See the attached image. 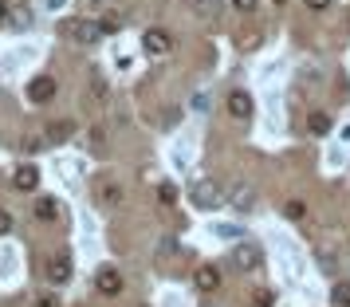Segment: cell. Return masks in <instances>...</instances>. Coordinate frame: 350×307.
Listing matches in <instances>:
<instances>
[{
	"mask_svg": "<svg viewBox=\"0 0 350 307\" xmlns=\"http://www.w3.org/2000/svg\"><path fill=\"white\" fill-rule=\"evenodd\" d=\"M217 232H221V237H232V241H237V237H240V225H221Z\"/></svg>",
	"mask_w": 350,
	"mask_h": 307,
	"instance_id": "cell-23",
	"label": "cell"
},
{
	"mask_svg": "<svg viewBox=\"0 0 350 307\" xmlns=\"http://www.w3.org/2000/svg\"><path fill=\"white\" fill-rule=\"evenodd\" d=\"M8 20V0H0V24Z\"/></svg>",
	"mask_w": 350,
	"mask_h": 307,
	"instance_id": "cell-27",
	"label": "cell"
},
{
	"mask_svg": "<svg viewBox=\"0 0 350 307\" xmlns=\"http://www.w3.org/2000/svg\"><path fill=\"white\" fill-rule=\"evenodd\" d=\"M232 260H237L240 272H252V268H260V248H256V244H237Z\"/></svg>",
	"mask_w": 350,
	"mask_h": 307,
	"instance_id": "cell-9",
	"label": "cell"
},
{
	"mask_svg": "<svg viewBox=\"0 0 350 307\" xmlns=\"http://www.w3.org/2000/svg\"><path fill=\"white\" fill-rule=\"evenodd\" d=\"M48 4H51V8H59V4H64V0H48Z\"/></svg>",
	"mask_w": 350,
	"mask_h": 307,
	"instance_id": "cell-28",
	"label": "cell"
},
{
	"mask_svg": "<svg viewBox=\"0 0 350 307\" xmlns=\"http://www.w3.org/2000/svg\"><path fill=\"white\" fill-rule=\"evenodd\" d=\"M98 201H103V205H118V201H122V185L103 181V185H98Z\"/></svg>",
	"mask_w": 350,
	"mask_h": 307,
	"instance_id": "cell-15",
	"label": "cell"
},
{
	"mask_svg": "<svg viewBox=\"0 0 350 307\" xmlns=\"http://www.w3.org/2000/svg\"><path fill=\"white\" fill-rule=\"evenodd\" d=\"M55 91H59V83L51 79V75H36V79L28 83V103L44 107V103H51V98H55Z\"/></svg>",
	"mask_w": 350,
	"mask_h": 307,
	"instance_id": "cell-4",
	"label": "cell"
},
{
	"mask_svg": "<svg viewBox=\"0 0 350 307\" xmlns=\"http://www.w3.org/2000/svg\"><path fill=\"white\" fill-rule=\"evenodd\" d=\"M12 185H16L20 193H36V185H40V170L36 165H16V174H12Z\"/></svg>",
	"mask_w": 350,
	"mask_h": 307,
	"instance_id": "cell-8",
	"label": "cell"
},
{
	"mask_svg": "<svg viewBox=\"0 0 350 307\" xmlns=\"http://www.w3.org/2000/svg\"><path fill=\"white\" fill-rule=\"evenodd\" d=\"M36 217H40V221H55V217H59L55 197H36Z\"/></svg>",
	"mask_w": 350,
	"mask_h": 307,
	"instance_id": "cell-13",
	"label": "cell"
},
{
	"mask_svg": "<svg viewBox=\"0 0 350 307\" xmlns=\"http://www.w3.org/2000/svg\"><path fill=\"white\" fill-rule=\"evenodd\" d=\"M224 107H228L232 118H252V111H256V103H252L248 91H232V95L224 98Z\"/></svg>",
	"mask_w": 350,
	"mask_h": 307,
	"instance_id": "cell-6",
	"label": "cell"
},
{
	"mask_svg": "<svg viewBox=\"0 0 350 307\" xmlns=\"http://www.w3.org/2000/svg\"><path fill=\"white\" fill-rule=\"evenodd\" d=\"M271 4H287V0H271Z\"/></svg>",
	"mask_w": 350,
	"mask_h": 307,
	"instance_id": "cell-29",
	"label": "cell"
},
{
	"mask_svg": "<svg viewBox=\"0 0 350 307\" xmlns=\"http://www.w3.org/2000/svg\"><path fill=\"white\" fill-rule=\"evenodd\" d=\"M91 146H95L98 154H103V150H107V138H103V130H91Z\"/></svg>",
	"mask_w": 350,
	"mask_h": 307,
	"instance_id": "cell-22",
	"label": "cell"
},
{
	"mask_svg": "<svg viewBox=\"0 0 350 307\" xmlns=\"http://www.w3.org/2000/svg\"><path fill=\"white\" fill-rule=\"evenodd\" d=\"M228 4H232L237 12H252V8H256V4H260V0H228Z\"/></svg>",
	"mask_w": 350,
	"mask_h": 307,
	"instance_id": "cell-20",
	"label": "cell"
},
{
	"mask_svg": "<svg viewBox=\"0 0 350 307\" xmlns=\"http://www.w3.org/2000/svg\"><path fill=\"white\" fill-rule=\"evenodd\" d=\"M271 304H275V291H271V288H260V291H256L252 307H271Z\"/></svg>",
	"mask_w": 350,
	"mask_h": 307,
	"instance_id": "cell-18",
	"label": "cell"
},
{
	"mask_svg": "<svg viewBox=\"0 0 350 307\" xmlns=\"http://www.w3.org/2000/svg\"><path fill=\"white\" fill-rule=\"evenodd\" d=\"M122 288H126V284H122V272H118V268H98V276H95V291L98 295L114 299Z\"/></svg>",
	"mask_w": 350,
	"mask_h": 307,
	"instance_id": "cell-5",
	"label": "cell"
},
{
	"mask_svg": "<svg viewBox=\"0 0 350 307\" xmlns=\"http://www.w3.org/2000/svg\"><path fill=\"white\" fill-rule=\"evenodd\" d=\"M307 8H315V12H323V8H331V0H303Z\"/></svg>",
	"mask_w": 350,
	"mask_h": 307,
	"instance_id": "cell-24",
	"label": "cell"
},
{
	"mask_svg": "<svg viewBox=\"0 0 350 307\" xmlns=\"http://www.w3.org/2000/svg\"><path fill=\"white\" fill-rule=\"evenodd\" d=\"M12 20H16V28H28V24H32V16H28V12H16Z\"/></svg>",
	"mask_w": 350,
	"mask_h": 307,
	"instance_id": "cell-25",
	"label": "cell"
},
{
	"mask_svg": "<svg viewBox=\"0 0 350 307\" xmlns=\"http://www.w3.org/2000/svg\"><path fill=\"white\" fill-rule=\"evenodd\" d=\"M40 307H59V299L55 295H40Z\"/></svg>",
	"mask_w": 350,
	"mask_h": 307,
	"instance_id": "cell-26",
	"label": "cell"
},
{
	"mask_svg": "<svg viewBox=\"0 0 350 307\" xmlns=\"http://www.w3.org/2000/svg\"><path fill=\"white\" fill-rule=\"evenodd\" d=\"M71 130H75V122H71V118H64V122H51V126H48V142H67V138H71Z\"/></svg>",
	"mask_w": 350,
	"mask_h": 307,
	"instance_id": "cell-14",
	"label": "cell"
},
{
	"mask_svg": "<svg viewBox=\"0 0 350 307\" xmlns=\"http://www.w3.org/2000/svg\"><path fill=\"white\" fill-rule=\"evenodd\" d=\"M4 232H12V213L8 209H0V237H4Z\"/></svg>",
	"mask_w": 350,
	"mask_h": 307,
	"instance_id": "cell-21",
	"label": "cell"
},
{
	"mask_svg": "<svg viewBox=\"0 0 350 307\" xmlns=\"http://www.w3.org/2000/svg\"><path fill=\"white\" fill-rule=\"evenodd\" d=\"M48 280L51 284H67V280H71V256H51L48 260Z\"/></svg>",
	"mask_w": 350,
	"mask_h": 307,
	"instance_id": "cell-10",
	"label": "cell"
},
{
	"mask_svg": "<svg viewBox=\"0 0 350 307\" xmlns=\"http://www.w3.org/2000/svg\"><path fill=\"white\" fill-rule=\"evenodd\" d=\"M189 197H193V205H197V209H217V205H221V189H217V181H197V185H193L189 189Z\"/></svg>",
	"mask_w": 350,
	"mask_h": 307,
	"instance_id": "cell-3",
	"label": "cell"
},
{
	"mask_svg": "<svg viewBox=\"0 0 350 307\" xmlns=\"http://www.w3.org/2000/svg\"><path fill=\"white\" fill-rule=\"evenodd\" d=\"M87 4H98V0H87Z\"/></svg>",
	"mask_w": 350,
	"mask_h": 307,
	"instance_id": "cell-30",
	"label": "cell"
},
{
	"mask_svg": "<svg viewBox=\"0 0 350 307\" xmlns=\"http://www.w3.org/2000/svg\"><path fill=\"white\" fill-rule=\"evenodd\" d=\"M59 32L71 36V40H79V44H91V40L103 36V28L91 24V20H64V24H59Z\"/></svg>",
	"mask_w": 350,
	"mask_h": 307,
	"instance_id": "cell-2",
	"label": "cell"
},
{
	"mask_svg": "<svg viewBox=\"0 0 350 307\" xmlns=\"http://www.w3.org/2000/svg\"><path fill=\"white\" fill-rule=\"evenodd\" d=\"M142 51H146V55H154V59H161V55H170V51H174V36L165 32V28H146Z\"/></svg>",
	"mask_w": 350,
	"mask_h": 307,
	"instance_id": "cell-1",
	"label": "cell"
},
{
	"mask_svg": "<svg viewBox=\"0 0 350 307\" xmlns=\"http://www.w3.org/2000/svg\"><path fill=\"white\" fill-rule=\"evenodd\" d=\"M158 201L165 205V209L177 205V185H174V181H161V185H158Z\"/></svg>",
	"mask_w": 350,
	"mask_h": 307,
	"instance_id": "cell-17",
	"label": "cell"
},
{
	"mask_svg": "<svg viewBox=\"0 0 350 307\" xmlns=\"http://www.w3.org/2000/svg\"><path fill=\"white\" fill-rule=\"evenodd\" d=\"M193 284H197V291H217L221 288V268L217 264H201L193 272Z\"/></svg>",
	"mask_w": 350,
	"mask_h": 307,
	"instance_id": "cell-7",
	"label": "cell"
},
{
	"mask_svg": "<svg viewBox=\"0 0 350 307\" xmlns=\"http://www.w3.org/2000/svg\"><path fill=\"white\" fill-rule=\"evenodd\" d=\"M284 213L291 217V221H299L303 213H307V205H303V201H287V205H284Z\"/></svg>",
	"mask_w": 350,
	"mask_h": 307,
	"instance_id": "cell-19",
	"label": "cell"
},
{
	"mask_svg": "<svg viewBox=\"0 0 350 307\" xmlns=\"http://www.w3.org/2000/svg\"><path fill=\"white\" fill-rule=\"evenodd\" d=\"M331 307H350V284H347V280L331 288Z\"/></svg>",
	"mask_w": 350,
	"mask_h": 307,
	"instance_id": "cell-16",
	"label": "cell"
},
{
	"mask_svg": "<svg viewBox=\"0 0 350 307\" xmlns=\"http://www.w3.org/2000/svg\"><path fill=\"white\" fill-rule=\"evenodd\" d=\"M307 130H311L315 138H319V134H331V114H327V111H311V114H307Z\"/></svg>",
	"mask_w": 350,
	"mask_h": 307,
	"instance_id": "cell-12",
	"label": "cell"
},
{
	"mask_svg": "<svg viewBox=\"0 0 350 307\" xmlns=\"http://www.w3.org/2000/svg\"><path fill=\"white\" fill-rule=\"evenodd\" d=\"M228 201H232V209L248 213V209H252V201H256L252 185H244V181H240V185H232V197H228Z\"/></svg>",
	"mask_w": 350,
	"mask_h": 307,
	"instance_id": "cell-11",
	"label": "cell"
}]
</instances>
